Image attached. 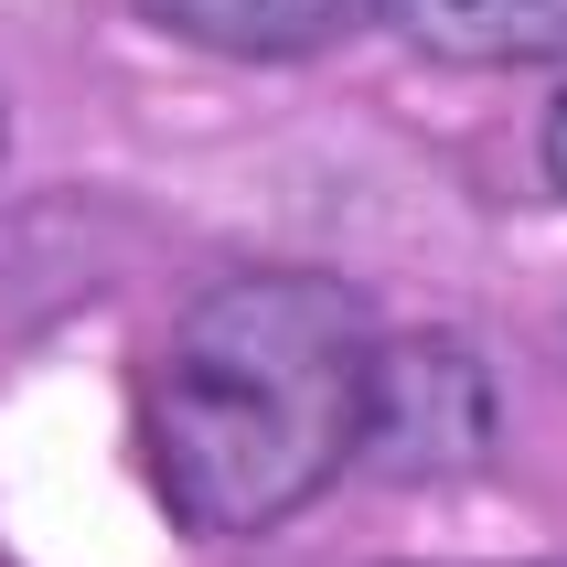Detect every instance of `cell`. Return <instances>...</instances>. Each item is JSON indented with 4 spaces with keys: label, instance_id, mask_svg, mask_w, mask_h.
<instances>
[{
    "label": "cell",
    "instance_id": "5",
    "mask_svg": "<svg viewBox=\"0 0 567 567\" xmlns=\"http://www.w3.org/2000/svg\"><path fill=\"white\" fill-rule=\"evenodd\" d=\"M546 172H557V193H567V96H557V118H546Z\"/></svg>",
    "mask_w": 567,
    "mask_h": 567
},
{
    "label": "cell",
    "instance_id": "2",
    "mask_svg": "<svg viewBox=\"0 0 567 567\" xmlns=\"http://www.w3.org/2000/svg\"><path fill=\"white\" fill-rule=\"evenodd\" d=\"M493 450V375L450 332H396L375 343V408H364V461L385 482H450Z\"/></svg>",
    "mask_w": 567,
    "mask_h": 567
},
{
    "label": "cell",
    "instance_id": "4",
    "mask_svg": "<svg viewBox=\"0 0 567 567\" xmlns=\"http://www.w3.org/2000/svg\"><path fill=\"white\" fill-rule=\"evenodd\" d=\"M440 64H567V0H375Z\"/></svg>",
    "mask_w": 567,
    "mask_h": 567
},
{
    "label": "cell",
    "instance_id": "1",
    "mask_svg": "<svg viewBox=\"0 0 567 567\" xmlns=\"http://www.w3.org/2000/svg\"><path fill=\"white\" fill-rule=\"evenodd\" d=\"M375 321L321 268L215 279L140 385V450L193 536H268L364 461Z\"/></svg>",
    "mask_w": 567,
    "mask_h": 567
},
{
    "label": "cell",
    "instance_id": "3",
    "mask_svg": "<svg viewBox=\"0 0 567 567\" xmlns=\"http://www.w3.org/2000/svg\"><path fill=\"white\" fill-rule=\"evenodd\" d=\"M140 22H161L172 43H204V54H236V64H289V54H321L343 43L375 0H128Z\"/></svg>",
    "mask_w": 567,
    "mask_h": 567
},
{
    "label": "cell",
    "instance_id": "6",
    "mask_svg": "<svg viewBox=\"0 0 567 567\" xmlns=\"http://www.w3.org/2000/svg\"><path fill=\"white\" fill-rule=\"evenodd\" d=\"M0 151H11V107H0Z\"/></svg>",
    "mask_w": 567,
    "mask_h": 567
}]
</instances>
